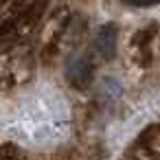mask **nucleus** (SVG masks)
<instances>
[{
    "label": "nucleus",
    "mask_w": 160,
    "mask_h": 160,
    "mask_svg": "<svg viewBox=\"0 0 160 160\" xmlns=\"http://www.w3.org/2000/svg\"><path fill=\"white\" fill-rule=\"evenodd\" d=\"M66 70H68V79L72 83H77V86H83L90 79V66H88V62L81 55L70 57L68 64H66Z\"/></svg>",
    "instance_id": "nucleus-1"
},
{
    "label": "nucleus",
    "mask_w": 160,
    "mask_h": 160,
    "mask_svg": "<svg viewBox=\"0 0 160 160\" xmlns=\"http://www.w3.org/2000/svg\"><path fill=\"white\" fill-rule=\"evenodd\" d=\"M114 48H116V29L112 24H105L97 33V51L105 57H112Z\"/></svg>",
    "instance_id": "nucleus-2"
},
{
    "label": "nucleus",
    "mask_w": 160,
    "mask_h": 160,
    "mask_svg": "<svg viewBox=\"0 0 160 160\" xmlns=\"http://www.w3.org/2000/svg\"><path fill=\"white\" fill-rule=\"evenodd\" d=\"M103 94H105L108 99H116V97L121 94V86H118V81H114V79H105V81H103Z\"/></svg>",
    "instance_id": "nucleus-3"
},
{
    "label": "nucleus",
    "mask_w": 160,
    "mask_h": 160,
    "mask_svg": "<svg viewBox=\"0 0 160 160\" xmlns=\"http://www.w3.org/2000/svg\"><path fill=\"white\" fill-rule=\"evenodd\" d=\"M127 5H134V7H151V5H158L160 0H123Z\"/></svg>",
    "instance_id": "nucleus-4"
}]
</instances>
